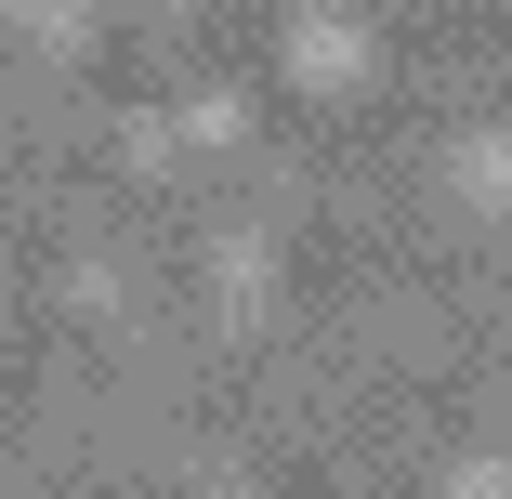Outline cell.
<instances>
[{
    "label": "cell",
    "mask_w": 512,
    "mask_h": 499,
    "mask_svg": "<svg viewBox=\"0 0 512 499\" xmlns=\"http://www.w3.org/2000/svg\"><path fill=\"white\" fill-rule=\"evenodd\" d=\"M184 132H197V145H250V92H197Z\"/></svg>",
    "instance_id": "4"
},
{
    "label": "cell",
    "mask_w": 512,
    "mask_h": 499,
    "mask_svg": "<svg viewBox=\"0 0 512 499\" xmlns=\"http://www.w3.org/2000/svg\"><path fill=\"white\" fill-rule=\"evenodd\" d=\"M263 276H276V237H263V224H224V250H211V316H224V329L263 316Z\"/></svg>",
    "instance_id": "2"
},
{
    "label": "cell",
    "mask_w": 512,
    "mask_h": 499,
    "mask_svg": "<svg viewBox=\"0 0 512 499\" xmlns=\"http://www.w3.org/2000/svg\"><path fill=\"white\" fill-rule=\"evenodd\" d=\"M460 197H473V211H512V132H460Z\"/></svg>",
    "instance_id": "3"
},
{
    "label": "cell",
    "mask_w": 512,
    "mask_h": 499,
    "mask_svg": "<svg viewBox=\"0 0 512 499\" xmlns=\"http://www.w3.org/2000/svg\"><path fill=\"white\" fill-rule=\"evenodd\" d=\"M355 66H368V27L355 14H302L289 27V79L302 92H355Z\"/></svg>",
    "instance_id": "1"
}]
</instances>
